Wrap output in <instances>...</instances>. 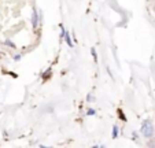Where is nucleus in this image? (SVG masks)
Returning a JSON list of instances; mask_svg holds the SVG:
<instances>
[{
  "instance_id": "nucleus-7",
  "label": "nucleus",
  "mask_w": 155,
  "mask_h": 148,
  "mask_svg": "<svg viewBox=\"0 0 155 148\" xmlns=\"http://www.w3.org/2000/svg\"><path fill=\"white\" fill-rule=\"evenodd\" d=\"M91 52H92V56H94V61H95V62H97V55H96V49H95V48H92V49H91Z\"/></svg>"
},
{
  "instance_id": "nucleus-3",
  "label": "nucleus",
  "mask_w": 155,
  "mask_h": 148,
  "mask_svg": "<svg viewBox=\"0 0 155 148\" xmlns=\"http://www.w3.org/2000/svg\"><path fill=\"white\" fill-rule=\"evenodd\" d=\"M63 40L66 41V44H68L69 47H73V40H71V37H70V33L66 30V33H64V36H63Z\"/></svg>"
},
{
  "instance_id": "nucleus-2",
  "label": "nucleus",
  "mask_w": 155,
  "mask_h": 148,
  "mask_svg": "<svg viewBox=\"0 0 155 148\" xmlns=\"http://www.w3.org/2000/svg\"><path fill=\"white\" fill-rule=\"evenodd\" d=\"M40 18H41V12H37V10L33 8V11H32V26H33V29H36V28L38 26Z\"/></svg>"
},
{
  "instance_id": "nucleus-4",
  "label": "nucleus",
  "mask_w": 155,
  "mask_h": 148,
  "mask_svg": "<svg viewBox=\"0 0 155 148\" xmlns=\"http://www.w3.org/2000/svg\"><path fill=\"white\" fill-rule=\"evenodd\" d=\"M118 134H120V128L117 125L113 126V133H111V139H118Z\"/></svg>"
},
{
  "instance_id": "nucleus-10",
  "label": "nucleus",
  "mask_w": 155,
  "mask_h": 148,
  "mask_svg": "<svg viewBox=\"0 0 155 148\" xmlns=\"http://www.w3.org/2000/svg\"><path fill=\"white\" fill-rule=\"evenodd\" d=\"M154 11H155V6H154Z\"/></svg>"
},
{
  "instance_id": "nucleus-8",
  "label": "nucleus",
  "mask_w": 155,
  "mask_h": 148,
  "mask_svg": "<svg viewBox=\"0 0 155 148\" xmlns=\"http://www.w3.org/2000/svg\"><path fill=\"white\" fill-rule=\"evenodd\" d=\"M87 102H89V103H91V102H95L94 95H88V96H87Z\"/></svg>"
},
{
  "instance_id": "nucleus-1",
  "label": "nucleus",
  "mask_w": 155,
  "mask_h": 148,
  "mask_svg": "<svg viewBox=\"0 0 155 148\" xmlns=\"http://www.w3.org/2000/svg\"><path fill=\"white\" fill-rule=\"evenodd\" d=\"M154 123H152L151 119H144L143 123H141V129H140V133L143 137L146 139H151L154 136Z\"/></svg>"
},
{
  "instance_id": "nucleus-6",
  "label": "nucleus",
  "mask_w": 155,
  "mask_h": 148,
  "mask_svg": "<svg viewBox=\"0 0 155 148\" xmlns=\"http://www.w3.org/2000/svg\"><path fill=\"white\" fill-rule=\"evenodd\" d=\"M4 44H6L7 47H11V48H15V44L12 43L11 40H6V41H4Z\"/></svg>"
},
{
  "instance_id": "nucleus-5",
  "label": "nucleus",
  "mask_w": 155,
  "mask_h": 148,
  "mask_svg": "<svg viewBox=\"0 0 155 148\" xmlns=\"http://www.w3.org/2000/svg\"><path fill=\"white\" fill-rule=\"evenodd\" d=\"M87 115H88V117H94V115H96V110H95V108H92V107H88V110H87Z\"/></svg>"
},
{
  "instance_id": "nucleus-9",
  "label": "nucleus",
  "mask_w": 155,
  "mask_h": 148,
  "mask_svg": "<svg viewBox=\"0 0 155 148\" xmlns=\"http://www.w3.org/2000/svg\"><path fill=\"white\" fill-rule=\"evenodd\" d=\"M21 58H22V55H21V54H18V55H15V56H14V61H17V62H18V61H21Z\"/></svg>"
}]
</instances>
